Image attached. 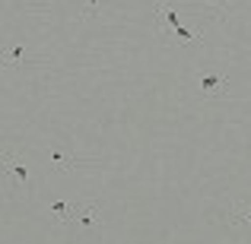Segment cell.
Masks as SVG:
<instances>
[{"mask_svg":"<svg viewBox=\"0 0 251 244\" xmlns=\"http://www.w3.org/2000/svg\"><path fill=\"white\" fill-rule=\"evenodd\" d=\"M156 16H159V38H162V42H169L172 32L181 25V22H178L175 6H172V0H156Z\"/></svg>","mask_w":251,"mask_h":244,"instance_id":"cell-3","label":"cell"},{"mask_svg":"<svg viewBox=\"0 0 251 244\" xmlns=\"http://www.w3.org/2000/svg\"><path fill=\"white\" fill-rule=\"evenodd\" d=\"M169 42H201V35H197V32H191V29H184V25H178V29L172 32Z\"/></svg>","mask_w":251,"mask_h":244,"instance_id":"cell-9","label":"cell"},{"mask_svg":"<svg viewBox=\"0 0 251 244\" xmlns=\"http://www.w3.org/2000/svg\"><path fill=\"white\" fill-rule=\"evenodd\" d=\"M207 6H213V13L216 16H223V6H226V0H203Z\"/></svg>","mask_w":251,"mask_h":244,"instance_id":"cell-10","label":"cell"},{"mask_svg":"<svg viewBox=\"0 0 251 244\" xmlns=\"http://www.w3.org/2000/svg\"><path fill=\"white\" fill-rule=\"evenodd\" d=\"M51 162H54L57 168H76V159H74V155L61 153V149H57V146H51Z\"/></svg>","mask_w":251,"mask_h":244,"instance_id":"cell-8","label":"cell"},{"mask_svg":"<svg viewBox=\"0 0 251 244\" xmlns=\"http://www.w3.org/2000/svg\"><path fill=\"white\" fill-rule=\"evenodd\" d=\"M25 61V44L23 42H13L10 48H3V64L6 67H16V64Z\"/></svg>","mask_w":251,"mask_h":244,"instance_id":"cell-6","label":"cell"},{"mask_svg":"<svg viewBox=\"0 0 251 244\" xmlns=\"http://www.w3.org/2000/svg\"><path fill=\"white\" fill-rule=\"evenodd\" d=\"M99 10V0H86V13H89V16H92V13H96Z\"/></svg>","mask_w":251,"mask_h":244,"instance_id":"cell-11","label":"cell"},{"mask_svg":"<svg viewBox=\"0 0 251 244\" xmlns=\"http://www.w3.org/2000/svg\"><path fill=\"white\" fill-rule=\"evenodd\" d=\"M3 168H6V184H10L13 194H29V171H25V162L13 149L3 153Z\"/></svg>","mask_w":251,"mask_h":244,"instance_id":"cell-1","label":"cell"},{"mask_svg":"<svg viewBox=\"0 0 251 244\" xmlns=\"http://www.w3.org/2000/svg\"><path fill=\"white\" fill-rule=\"evenodd\" d=\"M70 228L89 235L99 228V203H86V206H76L74 209V219H70Z\"/></svg>","mask_w":251,"mask_h":244,"instance_id":"cell-2","label":"cell"},{"mask_svg":"<svg viewBox=\"0 0 251 244\" xmlns=\"http://www.w3.org/2000/svg\"><path fill=\"white\" fill-rule=\"evenodd\" d=\"M226 76L220 73H201V92L203 95H220V92H226Z\"/></svg>","mask_w":251,"mask_h":244,"instance_id":"cell-4","label":"cell"},{"mask_svg":"<svg viewBox=\"0 0 251 244\" xmlns=\"http://www.w3.org/2000/svg\"><path fill=\"white\" fill-rule=\"evenodd\" d=\"M229 222H232L235 228H245V232H251V206H245V203H235V206L229 209Z\"/></svg>","mask_w":251,"mask_h":244,"instance_id":"cell-5","label":"cell"},{"mask_svg":"<svg viewBox=\"0 0 251 244\" xmlns=\"http://www.w3.org/2000/svg\"><path fill=\"white\" fill-rule=\"evenodd\" d=\"M74 209H76V206H70V203H64V200H54V203H51V213L57 216V222H61V225H70V219H74Z\"/></svg>","mask_w":251,"mask_h":244,"instance_id":"cell-7","label":"cell"}]
</instances>
